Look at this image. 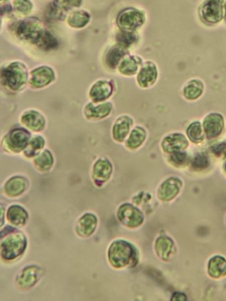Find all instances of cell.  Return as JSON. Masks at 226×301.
Instances as JSON below:
<instances>
[{
	"label": "cell",
	"instance_id": "32",
	"mask_svg": "<svg viewBox=\"0 0 226 301\" xmlns=\"http://www.w3.org/2000/svg\"><path fill=\"white\" fill-rule=\"evenodd\" d=\"M14 4L15 10L23 14H29L33 7L29 0H15Z\"/></svg>",
	"mask_w": 226,
	"mask_h": 301
},
{
	"label": "cell",
	"instance_id": "7",
	"mask_svg": "<svg viewBox=\"0 0 226 301\" xmlns=\"http://www.w3.org/2000/svg\"><path fill=\"white\" fill-rule=\"evenodd\" d=\"M30 133L23 129H16L11 131L8 139V144L14 151H20L28 144Z\"/></svg>",
	"mask_w": 226,
	"mask_h": 301
},
{
	"label": "cell",
	"instance_id": "22",
	"mask_svg": "<svg viewBox=\"0 0 226 301\" xmlns=\"http://www.w3.org/2000/svg\"><path fill=\"white\" fill-rule=\"evenodd\" d=\"M36 44L42 50L48 51L57 48L58 41L52 34L45 30Z\"/></svg>",
	"mask_w": 226,
	"mask_h": 301
},
{
	"label": "cell",
	"instance_id": "30",
	"mask_svg": "<svg viewBox=\"0 0 226 301\" xmlns=\"http://www.w3.org/2000/svg\"><path fill=\"white\" fill-rule=\"evenodd\" d=\"M44 141L40 136L34 138L30 144L28 149L26 151V154L28 156H33L37 153V151L41 150L44 147Z\"/></svg>",
	"mask_w": 226,
	"mask_h": 301
},
{
	"label": "cell",
	"instance_id": "29",
	"mask_svg": "<svg viewBox=\"0 0 226 301\" xmlns=\"http://www.w3.org/2000/svg\"><path fill=\"white\" fill-rule=\"evenodd\" d=\"M116 40L120 45L128 47L136 41V36L130 31H123L117 36Z\"/></svg>",
	"mask_w": 226,
	"mask_h": 301
},
{
	"label": "cell",
	"instance_id": "1",
	"mask_svg": "<svg viewBox=\"0 0 226 301\" xmlns=\"http://www.w3.org/2000/svg\"><path fill=\"white\" fill-rule=\"evenodd\" d=\"M45 30L37 18H31L19 23L15 29L17 36L22 40L36 44Z\"/></svg>",
	"mask_w": 226,
	"mask_h": 301
},
{
	"label": "cell",
	"instance_id": "28",
	"mask_svg": "<svg viewBox=\"0 0 226 301\" xmlns=\"http://www.w3.org/2000/svg\"><path fill=\"white\" fill-rule=\"evenodd\" d=\"M37 166L43 170H46L52 167L53 159L52 154L48 151H45L40 157L36 160Z\"/></svg>",
	"mask_w": 226,
	"mask_h": 301
},
{
	"label": "cell",
	"instance_id": "31",
	"mask_svg": "<svg viewBox=\"0 0 226 301\" xmlns=\"http://www.w3.org/2000/svg\"><path fill=\"white\" fill-rule=\"evenodd\" d=\"M188 133L189 138L193 142H198L203 138L202 127L198 123H194L191 125Z\"/></svg>",
	"mask_w": 226,
	"mask_h": 301
},
{
	"label": "cell",
	"instance_id": "26",
	"mask_svg": "<svg viewBox=\"0 0 226 301\" xmlns=\"http://www.w3.org/2000/svg\"><path fill=\"white\" fill-rule=\"evenodd\" d=\"M120 72L127 75L135 74L138 69V64L134 57H128L120 65Z\"/></svg>",
	"mask_w": 226,
	"mask_h": 301
},
{
	"label": "cell",
	"instance_id": "24",
	"mask_svg": "<svg viewBox=\"0 0 226 301\" xmlns=\"http://www.w3.org/2000/svg\"><path fill=\"white\" fill-rule=\"evenodd\" d=\"M202 90V83L197 81H192L185 88V95L188 99H194L201 95Z\"/></svg>",
	"mask_w": 226,
	"mask_h": 301
},
{
	"label": "cell",
	"instance_id": "21",
	"mask_svg": "<svg viewBox=\"0 0 226 301\" xmlns=\"http://www.w3.org/2000/svg\"><path fill=\"white\" fill-rule=\"evenodd\" d=\"M8 218L14 225L24 224L27 218L26 211L18 206H11L8 212Z\"/></svg>",
	"mask_w": 226,
	"mask_h": 301
},
{
	"label": "cell",
	"instance_id": "3",
	"mask_svg": "<svg viewBox=\"0 0 226 301\" xmlns=\"http://www.w3.org/2000/svg\"><path fill=\"white\" fill-rule=\"evenodd\" d=\"M145 20V15L142 11L135 9H128L120 13L117 22L123 31L131 32L141 27Z\"/></svg>",
	"mask_w": 226,
	"mask_h": 301
},
{
	"label": "cell",
	"instance_id": "23",
	"mask_svg": "<svg viewBox=\"0 0 226 301\" xmlns=\"http://www.w3.org/2000/svg\"><path fill=\"white\" fill-rule=\"evenodd\" d=\"M124 54V50L120 47H114L112 48L107 54L106 58L107 64L111 68L115 67Z\"/></svg>",
	"mask_w": 226,
	"mask_h": 301
},
{
	"label": "cell",
	"instance_id": "12",
	"mask_svg": "<svg viewBox=\"0 0 226 301\" xmlns=\"http://www.w3.org/2000/svg\"><path fill=\"white\" fill-rule=\"evenodd\" d=\"M22 123L33 130H41L44 127L45 121L43 117L36 111L27 112L22 117Z\"/></svg>",
	"mask_w": 226,
	"mask_h": 301
},
{
	"label": "cell",
	"instance_id": "18",
	"mask_svg": "<svg viewBox=\"0 0 226 301\" xmlns=\"http://www.w3.org/2000/svg\"><path fill=\"white\" fill-rule=\"evenodd\" d=\"M131 121L124 117L117 121L114 128V134L116 140L122 141L130 130Z\"/></svg>",
	"mask_w": 226,
	"mask_h": 301
},
{
	"label": "cell",
	"instance_id": "36",
	"mask_svg": "<svg viewBox=\"0 0 226 301\" xmlns=\"http://www.w3.org/2000/svg\"><path fill=\"white\" fill-rule=\"evenodd\" d=\"M224 7H225V18L226 19V3H225V5Z\"/></svg>",
	"mask_w": 226,
	"mask_h": 301
},
{
	"label": "cell",
	"instance_id": "27",
	"mask_svg": "<svg viewBox=\"0 0 226 301\" xmlns=\"http://www.w3.org/2000/svg\"><path fill=\"white\" fill-rule=\"evenodd\" d=\"M39 273L37 268L27 269L21 277L20 283L27 286H30V285H33L36 282Z\"/></svg>",
	"mask_w": 226,
	"mask_h": 301
},
{
	"label": "cell",
	"instance_id": "20",
	"mask_svg": "<svg viewBox=\"0 0 226 301\" xmlns=\"http://www.w3.org/2000/svg\"><path fill=\"white\" fill-rule=\"evenodd\" d=\"M111 108V105L110 103L98 105V107H94L92 104H89L86 108V114L89 117H93V118H102V117L110 114Z\"/></svg>",
	"mask_w": 226,
	"mask_h": 301
},
{
	"label": "cell",
	"instance_id": "2",
	"mask_svg": "<svg viewBox=\"0 0 226 301\" xmlns=\"http://www.w3.org/2000/svg\"><path fill=\"white\" fill-rule=\"evenodd\" d=\"M2 78L7 85L14 90H17L26 83L27 78L26 68L24 65L14 62L4 70Z\"/></svg>",
	"mask_w": 226,
	"mask_h": 301
},
{
	"label": "cell",
	"instance_id": "25",
	"mask_svg": "<svg viewBox=\"0 0 226 301\" xmlns=\"http://www.w3.org/2000/svg\"><path fill=\"white\" fill-rule=\"evenodd\" d=\"M145 138V132L143 129L137 128L132 131L128 141V146L132 148L138 147Z\"/></svg>",
	"mask_w": 226,
	"mask_h": 301
},
{
	"label": "cell",
	"instance_id": "14",
	"mask_svg": "<svg viewBox=\"0 0 226 301\" xmlns=\"http://www.w3.org/2000/svg\"><path fill=\"white\" fill-rule=\"evenodd\" d=\"M157 76V72L155 65L153 63H147L139 73V83L143 87H147L154 83Z\"/></svg>",
	"mask_w": 226,
	"mask_h": 301
},
{
	"label": "cell",
	"instance_id": "10",
	"mask_svg": "<svg viewBox=\"0 0 226 301\" xmlns=\"http://www.w3.org/2000/svg\"><path fill=\"white\" fill-rule=\"evenodd\" d=\"M130 249L125 244H116L113 245L110 250V258L113 263L123 265L127 263L130 256Z\"/></svg>",
	"mask_w": 226,
	"mask_h": 301
},
{
	"label": "cell",
	"instance_id": "16",
	"mask_svg": "<svg viewBox=\"0 0 226 301\" xmlns=\"http://www.w3.org/2000/svg\"><path fill=\"white\" fill-rule=\"evenodd\" d=\"M90 19V16L84 11H77L69 15L68 24L73 28H83L87 25Z\"/></svg>",
	"mask_w": 226,
	"mask_h": 301
},
{
	"label": "cell",
	"instance_id": "33",
	"mask_svg": "<svg viewBox=\"0 0 226 301\" xmlns=\"http://www.w3.org/2000/svg\"><path fill=\"white\" fill-rule=\"evenodd\" d=\"M194 166L197 168L205 167L208 163L207 157L204 154H198L197 157L194 158Z\"/></svg>",
	"mask_w": 226,
	"mask_h": 301
},
{
	"label": "cell",
	"instance_id": "11",
	"mask_svg": "<svg viewBox=\"0 0 226 301\" xmlns=\"http://www.w3.org/2000/svg\"><path fill=\"white\" fill-rule=\"evenodd\" d=\"M112 90V86L110 83L106 81H99L93 85L91 91V96L95 102H98L110 97Z\"/></svg>",
	"mask_w": 226,
	"mask_h": 301
},
{
	"label": "cell",
	"instance_id": "15",
	"mask_svg": "<svg viewBox=\"0 0 226 301\" xmlns=\"http://www.w3.org/2000/svg\"><path fill=\"white\" fill-rule=\"evenodd\" d=\"M96 225V219L92 215L87 214L80 219L77 230L80 235L88 236L94 231Z\"/></svg>",
	"mask_w": 226,
	"mask_h": 301
},
{
	"label": "cell",
	"instance_id": "4",
	"mask_svg": "<svg viewBox=\"0 0 226 301\" xmlns=\"http://www.w3.org/2000/svg\"><path fill=\"white\" fill-rule=\"evenodd\" d=\"M223 0H206L200 10L202 19L208 24H217L223 16Z\"/></svg>",
	"mask_w": 226,
	"mask_h": 301
},
{
	"label": "cell",
	"instance_id": "35",
	"mask_svg": "<svg viewBox=\"0 0 226 301\" xmlns=\"http://www.w3.org/2000/svg\"><path fill=\"white\" fill-rule=\"evenodd\" d=\"M172 159L173 161L176 163H183L185 161L186 155L184 154L181 153V152H177L173 155Z\"/></svg>",
	"mask_w": 226,
	"mask_h": 301
},
{
	"label": "cell",
	"instance_id": "19",
	"mask_svg": "<svg viewBox=\"0 0 226 301\" xmlns=\"http://www.w3.org/2000/svg\"><path fill=\"white\" fill-rule=\"evenodd\" d=\"M26 182L25 179L20 177L14 178L7 182L6 191L10 195H18L21 194L26 189Z\"/></svg>",
	"mask_w": 226,
	"mask_h": 301
},
{
	"label": "cell",
	"instance_id": "13",
	"mask_svg": "<svg viewBox=\"0 0 226 301\" xmlns=\"http://www.w3.org/2000/svg\"><path fill=\"white\" fill-rule=\"evenodd\" d=\"M188 144L184 136L176 134L167 136L163 143V147L167 151L171 152L184 149Z\"/></svg>",
	"mask_w": 226,
	"mask_h": 301
},
{
	"label": "cell",
	"instance_id": "8",
	"mask_svg": "<svg viewBox=\"0 0 226 301\" xmlns=\"http://www.w3.org/2000/svg\"><path fill=\"white\" fill-rule=\"evenodd\" d=\"M205 130L209 138L219 135L224 127V120L220 114H212L206 117L205 120Z\"/></svg>",
	"mask_w": 226,
	"mask_h": 301
},
{
	"label": "cell",
	"instance_id": "9",
	"mask_svg": "<svg viewBox=\"0 0 226 301\" xmlns=\"http://www.w3.org/2000/svg\"><path fill=\"white\" fill-rule=\"evenodd\" d=\"M54 78L53 70L48 67L39 68L32 73L30 83L34 87H42L48 84Z\"/></svg>",
	"mask_w": 226,
	"mask_h": 301
},
{
	"label": "cell",
	"instance_id": "5",
	"mask_svg": "<svg viewBox=\"0 0 226 301\" xmlns=\"http://www.w3.org/2000/svg\"><path fill=\"white\" fill-rule=\"evenodd\" d=\"M26 245L25 238L21 234L11 236L3 242L2 256L8 260L14 259L24 251Z\"/></svg>",
	"mask_w": 226,
	"mask_h": 301
},
{
	"label": "cell",
	"instance_id": "17",
	"mask_svg": "<svg viewBox=\"0 0 226 301\" xmlns=\"http://www.w3.org/2000/svg\"><path fill=\"white\" fill-rule=\"evenodd\" d=\"M111 173V166L110 163L104 160L97 162L94 167V177L96 180L104 181L110 177Z\"/></svg>",
	"mask_w": 226,
	"mask_h": 301
},
{
	"label": "cell",
	"instance_id": "34",
	"mask_svg": "<svg viewBox=\"0 0 226 301\" xmlns=\"http://www.w3.org/2000/svg\"><path fill=\"white\" fill-rule=\"evenodd\" d=\"M214 154L217 155H223L224 152H226V145L224 143H220V144L217 145V146L214 147L213 148Z\"/></svg>",
	"mask_w": 226,
	"mask_h": 301
},
{
	"label": "cell",
	"instance_id": "6",
	"mask_svg": "<svg viewBox=\"0 0 226 301\" xmlns=\"http://www.w3.org/2000/svg\"><path fill=\"white\" fill-rule=\"evenodd\" d=\"M82 0H56L49 11L51 17L59 19L62 18L66 12L73 7H79Z\"/></svg>",
	"mask_w": 226,
	"mask_h": 301
}]
</instances>
